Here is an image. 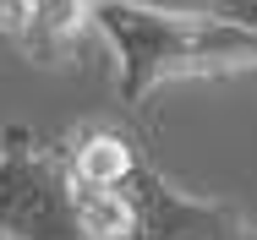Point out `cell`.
<instances>
[{"mask_svg":"<svg viewBox=\"0 0 257 240\" xmlns=\"http://www.w3.org/2000/svg\"><path fill=\"white\" fill-rule=\"evenodd\" d=\"M93 28L120 60V98L137 109L186 77L257 71V22L219 11H164L148 0H99Z\"/></svg>","mask_w":257,"mask_h":240,"instance_id":"6da1fadb","label":"cell"},{"mask_svg":"<svg viewBox=\"0 0 257 240\" xmlns=\"http://www.w3.org/2000/svg\"><path fill=\"white\" fill-rule=\"evenodd\" d=\"M0 235L6 240H132V207L71 175L66 147L28 126L0 131Z\"/></svg>","mask_w":257,"mask_h":240,"instance_id":"7a4b0ae2","label":"cell"},{"mask_svg":"<svg viewBox=\"0 0 257 240\" xmlns=\"http://www.w3.org/2000/svg\"><path fill=\"white\" fill-rule=\"evenodd\" d=\"M120 196L132 207V240H257V224L241 207L170 186L148 158L137 164Z\"/></svg>","mask_w":257,"mask_h":240,"instance_id":"3957f363","label":"cell"},{"mask_svg":"<svg viewBox=\"0 0 257 240\" xmlns=\"http://www.w3.org/2000/svg\"><path fill=\"white\" fill-rule=\"evenodd\" d=\"M66 164H71V175L82 180V186H93V191H126V180L137 175V164H143V153L126 142L120 131H77V137H66Z\"/></svg>","mask_w":257,"mask_h":240,"instance_id":"277c9868","label":"cell"},{"mask_svg":"<svg viewBox=\"0 0 257 240\" xmlns=\"http://www.w3.org/2000/svg\"><path fill=\"white\" fill-rule=\"evenodd\" d=\"M93 6H99V0H33V28H28V39H22V44L33 49V55L60 49L77 28H88V22H93Z\"/></svg>","mask_w":257,"mask_h":240,"instance_id":"5b68a950","label":"cell"},{"mask_svg":"<svg viewBox=\"0 0 257 240\" xmlns=\"http://www.w3.org/2000/svg\"><path fill=\"white\" fill-rule=\"evenodd\" d=\"M28 28H33V0H0V33L28 39Z\"/></svg>","mask_w":257,"mask_h":240,"instance_id":"8992f818","label":"cell"}]
</instances>
